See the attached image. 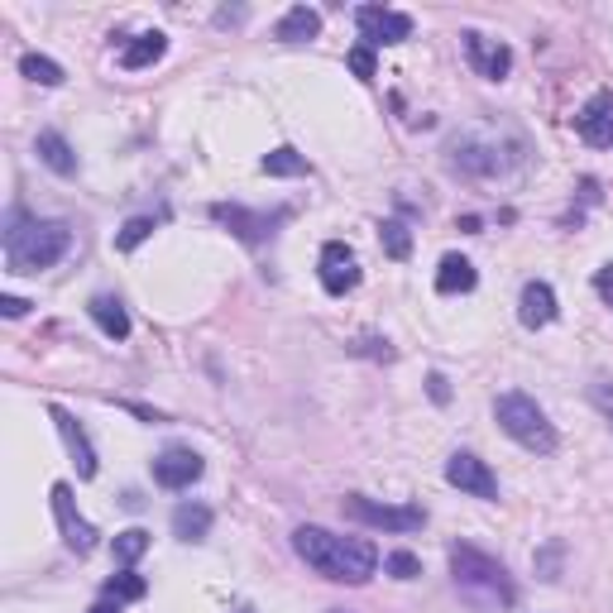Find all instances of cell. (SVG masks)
Segmentation results:
<instances>
[{"instance_id":"1","label":"cell","mask_w":613,"mask_h":613,"mask_svg":"<svg viewBox=\"0 0 613 613\" xmlns=\"http://www.w3.org/2000/svg\"><path fill=\"white\" fill-rule=\"evenodd\" d=\"M293 551L335 585H365L379 571V547L365 537H335L327 527H297Z\"/></svg>"},{"instance_id":"2","label":"cell","mask_w":613,"mask_h":613,"mask_svg":"<svg viewBox=\"0 0 613 613\" xmlns=\"http://www.w3.org/2000/svg\"><path fill=\"white\" fill-rule=\"evenodd\" d=\"M73 245V226L67 221H25V212L10 216L5 230V264L10 273H43Z\"/></svg>"},{"instance_id":"3","label":"cell","mask_w":613,"mask_h":613,"mask_svg":"<svg viewBox=\"0 0 613 613\" xmlns=\"http://www.w3.org/2000/svg\"><path fill=\"white\" fill-rule=\"evenodd\" d=\"M450 575H456V589L470 599L474 609L484 613H499V609H513L518 589L508 580V571L494 557H484V551L465 547V541H456L450 547Z\"/></svg>"},{"instance_id":"4","label":"cell","mask_w":613,"mask_h":613,"mask_svg":"<svg viewBox=\"0 0 613 613\" xmlns=\"http://www.w3.org/2000/svg\"><path fill=\"white\" fill-rule=\"evenodd\" d=\"M494 418H499L503 432L523 450H532V456H551V450H557V426L547 422V412H541L537 398H527V393H499Z\"/></svg>"},{"instance_id":"5","label":"cell","mask_w":613,"mask_h":613,"mask_svg":"<svg viewBox=\"0 0 613 613\" xmlns=\"http://www.w3.org/2000/svg\"><path fill=\"white\" fill-rule=\"evenodd\" d=\"M345 518H355V523H365V527H384V532H418L426 523V513L418 503L393 508V503L365 499V494H345Z\"/></svg>"},{"instance_id":"6","label":"cell","mask_w":613,"mask_h":613,"mask_svg":"<svg viewBox=\"0 0 613 613\" xmlns=\"http://www.w3.org/2000/svg\"><path fill=\"white\" fill-rule=\"evenodd\" d=\"M355 25H360V39L369 43V49H393V43L412 39V15H403V10L360 5L355 10Z\"/></svg>"},{"instance_id":"7","label":"cell","mask_w":613,"mask_h":613,"mask_svg":"<svg viewBox=\"0 0 613 613\" xmlns=\"http://www.w3.org/2000/svg\"><path fill=\"white\" fill-rule=\"evenodd\" d=\"M49 499H53V518H58V532H63L67 551H77V557H91V551H97V527H91L87 518L77 513L73 484H53Z\"/></svg>"},{"instance_id":"8","label":"cell","mask_w":613,"mask_h":613,"mask_svg":"<svg viewBox=\"0 0 613 613\" xmlns=\"http://www.w3.org/2000/svg\"><path fill=\"white\" fill-rule=\"evenodd\" d=\"M321 288L331 297H345L360 288V259H355V250L345 240H327L321 245Z\"/></svg>"},{"instance_id":"9","label":"cell","mask_w":613,"mask_h":613,"mask_svg":"<svg viewBox=\"0 0 613 613\" xmlns=\"http://www.w3.org/2000/svg\"><path fill=\"white\" fill-rule=\"evenodd\" d=\"M446 484H456L460 494H474V499H499L494 470L484 465L480 456H470V450H456V456L446 460Z\"/></svg>"},{"instance_id":"10","label":"cell","mask_w":613,"mask_h":613,"mask_svg":"<svg viewBox=\"0 0 613 613\" xmlns=\"http://www.w3.org/2000/svg\"><path fill=\"white\" fill-rule=\"evenodd\" d=\"M575 130H580L585 144L595 149H613V91H595V97L575 115Z\"/></svg>"},{"instance_id":"11","label":"cell","mask_w":613,"mask_h":613,"mask_svg":"<svg viewBox=\"0 0 613 613\" xmlns=\"http://www.w3.org/2000/svg\"><path fill=\"white\" fill-rule=\"evenodd\" d=\"M460 39H465V58H470V67L480 77H489V82H503L508 73H513V49H508V43H489L484 39V34H460Z\"/></svg>"},{"instance_id":"12","label":"cell","mask_w":613,"mask_h":613,"mask_svg":"<svg viewBox=\"0 0 613 613\" xmlns=\"http://www.w3.org/2000/svg\"><path fill=\"white\" fill-rule=\"evenodd\" d=\"M49 418L58 426V436H63V446H67V456H73V465H77V480H91L97 474V450H91L87 442V432L77 426V418L67 408H49Z\"/></svg>"},{"instance_id":"13","label":"cell","mask_w":613,"mask_h":613,"mask_svg":"<svg viewBox=\"0 0 613 613\" xmlns=\"http://www.w3.org/2000/svg\"><path fill=\"white\" fill-rule=\"evenodd\" d=\"M212 216H216V221H221V226H230V230H235V235L245 240V245H259L264 235H273V226H279L288 212L254 216V212H245V206H226V202H216V206H212Z\"/></svg>"},{"instance_id":"14","label":"cell","mask_w":613,"mask_h":613,"mask_svg":"<svg viewBox=\"0 0 613 613\" xmlns=\"http://www.w3.org/2000/svg\"><path fill=\"white\" fill-rule=\"evenodd\" d=\"M202 470H206L202 456H196V450H182V446H173L154 460V480L164 484V489H188V484L202 480Z\"/></svg>"},{"instance_id":"15","label":"cell","mask_w":613,"mask_h":613,"mask_svg":"<svg viewBox=\"0 0 613 613\" xmlns=\"http://www.w3.org/2000/svg\"><path fill=\"white\" fill-rule=\"evenodd\" d=\"M557 293H551V283H541V279H532L523 283V297H518V321H523L527 331H541V327H551L557 321Z\"/></svg>"},{"instance_id":"16","label":"cell","mask_w":613,"mask_h":613,"mask_svg":"<svg viewBox=\"0 0 613 613\" xmlns=\"http://www.w3.org/2000/svg\"><path fill=\"white\" fill-rule=\"evenodd\" d=\"M474 283H480V273H474V264L465 259V254H446L442 269H436V293L442 297L474 293Z\"/></svg>"},{"instance_id":"17","label":"cell","mask_w":613,"mask_h":613,"mask_svg":"<svg viewBox=\"0 0 613 613\" xmlns=\"http://www.w3.org/2000/svg\"><path fill=\"white\" fill-rule=\"evenodd\" d=\"M87 311H91V321H97V327L111 335V341H125V335H130V311L120 307V297L97 293V297L87 303Z\"/></svg>"},{"instance_id":"18","label":"cell","mask_w":613,"mask_h":613,"mask_svg":"<svg viewBox=\"0 0 613 613\" xmlns=\"http://www.w3.org/2000/svg\"><path fill=\"white\" fill-rule=\"evenodd\" d=\"M34 154H39L43 164H49V168L58 173V178H73V173H77V154H73V144H67L58 130H39V140H34Z\"/></svg>"},{"instance_id":"19","label":"cell","mask_w":613,"mask_h":613,"mask_svg":"<svg viewBox=\"0 0 613 613\" xmlns=\"http://www.w3.org/2000/svg\"><path fill=\"white\" fill-rule=\"evenodd\" d=\"M321 34V15L311 5H293L288 15L279 20V29H273V39H283V43H307V39H317Z\"/></svg>"},{"instance_id":"20","label":"cell","mask_w":613,"mask_h":613,"mask_svg":"<svg viewBox=\"0 0 613 613\" xmlns=\"http://www.w3.org/2000/svg\"><path fill=\"white\" fill-rule=\"evenodd\" d=\"M168 53V39L158 29H149V34H135V43L120 53V67L125 73H140V67H149V63H158V58Z\"/></svg>"},{"instance_id":"21","label":"cell","mask_w":613,"mask_h":613,"mask_svg":"<svg viewBox=\"0 0 613 613\" xmlns=\"http://www.w3.org/2000/svg\"><path fill=\"white\" fill-rule=\"evenodd\" d=\"M173 532H178L182 541H202L206 532H212V508L206 503H178L173 508Z\"/></svg>"},{"instance_id":"22","label":"cell","mask_w":613,"mask_h":613,"mask_svg":"<svg viewBox=\"0 0 613 613\" xmlns=\"http://www.w3.org/2000/svg\"><path fill=\"white\" fill-rule=\"evenodd\" d=\"M259 168L269 173V178H307L311 164H307V154H297V149H273V154H264L259 158Z\"/></svg>"},{"instance_id":"23","label":"cell","mask_w":613,"mask_h":613,"mask_svg":"<svg viewBox=\"0 0 613 613\" xmlns=\"http://www.w3.org/2000/svg\"><path fill=\"white\" fill-rule=\"evenodd\" d=\"M20 73L29 77V82H39V87H63V67L53 63V58H43V53H25L20 58Z\"/></svg>"},{"instance_id":"24","label":"cell","mask_w":613,"mask_h":613,"mask_svg":"<svg viewBox=\"0 0 613 613\" xmlns=\"http://www.w3.org/2000/svg\"><path fill=\"white\" fill-rule=\"evenodd\" d=\"M101 595L115 599V604H130V599H144V595H149V585H144V575L120 571V575H111V580L101 585Z\"/></svg>"},{"instance_id":"25","label":"cell","mask_w":613,"mask_h":613,"mask_svg":"<svg viewBox=\"0 0 613 613\" xmlns=\"http://www.w3.org/2000/svg\"><path fill=\"white\" fill-rule=\"evenodd\" d=\"M154 216H130V221H125L120 226V235H115V250H120V254H130V250H140L144 245V240L149 235H154Z\"/></svg>"},{"instance_id":"26","label":"cell","mask_w":613,"mask_h":613,"mask_svg":"<svg viewBox=\"0 0 613 613\" xmlns=\"http://www.w3.org/2000/svg\"><path fill=\"white\" fill-rule=\"evenodd\" d=\"M379 240H384V254H388V259H398V264L412 254V230L403 226V221H384V226H379Z\"/></svg>"},{"instance_id":"27","label":"cell","mask_w":613,"mask_h":613,"mask_svg":"<svg viewBox=\"0 0 613 613\" xmlns=\"http://www.w3.org/2000/svg\"><path fill=\"white\" fill-rule=\"evenodd\" d=\"M149 551V532L144 527H130V532H120V537H115V561L125 565V571H130L135 561H140Z\"/></svg>"},{"instance_id":"28","label":"cell","mask_w":613,"mask_h":613,"mask_svg":"<svg viewBox=\"0 0 613 613\" xmlns=\"http://www.w3.org/2000/svg\"><path fill=\"white\" fill-rule=\"evenodd\" d=\"M384 571L393 575V580H418V575H422V561L412 557V551H393V557L384 561Z\"/></svg>"},{"instance_id":"29","label":"cell","mask_w":613,"mask_h":613,"mask_svg":"<svg viewBox=\"0 0 613 613\" xmlns=\"http://www.w3.org/2000/svg\"><path fill=\"white\" fill-rule=\"evenodd\" d=\"M350 73L360 77V82H374V49H369V43L350 49Z\"/></svg>"},{"instance_id":"30","label":"cell","mask_w":613,"mask_h":613,"mask_svg":"<svg viewBox=\"0 0 613 613\" xmlns=\"http://www.w3.org/2000/svg\"><path fill=\"white\" fill-rule=\"evenodd\" d=\"M589 403H595V408L609 418V426H613V384H609V379H595V384H589Z\"/></svg>"},{"instance_id":"31","label":"cell","mask_w":613,"mask_h":613,"mask_svg":"<svg viewBox=\"0 0 613 613\" xmlns=\"http://www.w3.org/2000/svg\"><path fill=\"white\" fill-rule=\"evenodd\" d=\"M557 561H561V541H551L547 551L537 557V571H541V580H557Z\"/></svg>"},{"instance_id":"32","label":"cell","mask_w":613,"mask_h":613,"mask_svg":"<svg viewBox=\"0 0 613 613\" xmlns=\"http://www.w3.org/2000/svg\"><path fill=\"white\" fill-rule=\"evenodd\" d=\"M595 293H599V297H604V303L613 307V264H604V269L595 273Z\"/></svg>"},{"instance_id":"33","label":"cell","mask_w":613,"mask_h":613,"mask_svg":"<svg viewBox=\"0 0 613 613\" xmlns=\"http://www.w3.org/2000/svg\"><path fill=\"white\" fill-rule=\"evenodd\" d=\"M25 311H29V303H25V297H0V317H10V321H15V317H25Z\"/></svg>"},{"instance_id":"34","label":"cell","mask_w":613,"mask_h":613,"mask_svg":"<svg viewBox=\"0 0 613 613\" xmlns=\"http://www.w3.org/2000/svg\"><path fill=\"white\" fill-rule=\"evenodd\" d=\"M426 388H432V403H450V384H446V374H432V379H426Z\"/></svg>"},{"instance_id":"35","label":"cell","mask_w":613,"mask_h":613,"mask_svg":"<svg viewBox=\"0 0 613 613\" xmlns=\"http://www.w3.org/2000/svg\"><path fill=\"white\" fill-rule=\"evenodd\" d=\"M240 20H245V10H221V15H216V25H240Z\"/></svg>"},{"instance_id":"36","label":"cell","mask_w":613,"mask_h":613,"mask_svg":"<svg viewBox=\"0 0 613 613\" xmlns=\"http://www.w3.org/2000/svg\"><path fill=\"white\" fill-rule=\"evenodd\" d=\"M480 226H484L480 216H465V221H460V230H465V235H480Z\"/></svg>"},{"instance_id":"37","label":"cell","mask_w":613,"mask_h":613,"mask_svg":"<svg viewBox=\"0 0 613 613\" xmlns=\"http://www.w3.org/2000/svg\"><path fill=\"white\" fill-rule=\"evenodd\" d=\"M87 613H120V604H111V599H101L97 609H87Z\"/></svg>"},{"instance_id":"38","label":"cell","mask_w":613,"mask_h":613,"mask_svg":"<svg viewBox=\"0 0 613 613\" xmlns=\"http://www.w3.org/2000/svg\"><path fill=\"white\" fill-rule=\"evenodd\" d=\"M235 613H254V609H235Z\"/></svg>"},{"instance_id":"39","label":"cell","mask_w":613,"mask_h":613,"mask_svg":"<svg viewBox=\"0 0 613 613\" xmlns=\"http://www.w3.org/2000/svg\"><path fill=\"white\" fill-rule=\"evenodd\" d=\"M331 613H345V609H331Z\"/></svg>"}]
</instances>
